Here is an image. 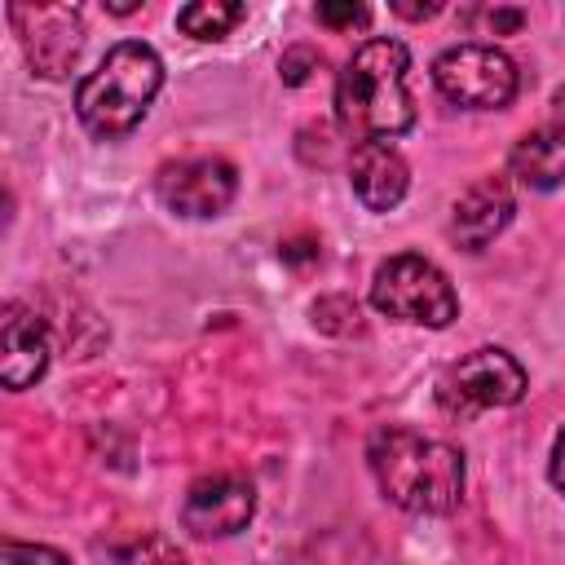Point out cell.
Masks as SVG:
<instances>
[{"label": "cell", "instance_id": "e0dca14e", "mask_svg": "<svg viewBox=\"0 0 565 565\" xmlns=\"http://www.w3.org/2000/svg\"><path fill=\"white\" fill-rule=\"evenodd\" d=\"M463 22L468 26H486V35H512V31H521L525 26V13L521 9H468L463 13Z\"/></svg>", "mask_w": 565, "mask_h": 565}, {"label": "cell", "instance_id": "2e32d148", "mask_svg": "<svg viewBox=\"0 0 565 565\" xmlns=\"http://www.w3.org/2000/svg\"><path fill=\"white\" fill-rule=\"evenodd\" d=\"M0 565H71L57 547L49 543H18V539H4L0 543Z\"/></svg>", "mask_w": 565, "mask_h": 565}, {"label": "cell", "instance_id": "ba28073f", "mask_svg": "<svg viewBox=\"0 0 565 565\" xmlns=\"http://www.w3.org/2000/svg\"><path fill=\"white\" fill-rule=\"evenodd\" d=\"M13 26H18V40H22V53L26 62L57 79L75 66L79 49H84V22L71 4H13L9 9Z\"/></svg>", "mask_w": 565, "mask_h": 565}, {"label": "cell", "instance_id": "d6986e66", "mask_svg": "<svg viewBox=\"0 0 565 565\" xmlns=\"http://www.w3.org/2000/svg\"><path fill=\"white\" fill-rule=\"evenodd\" d=\"M313 66H318V53H313V49H287V53H282V62H278L282 84H305Z\"/></svg>", "mask_w": 565, "mask_h": 565}, {"label": "cell", "instance_id": "5bb4252c", "mask_svg": "<svg viewBox=\"0 0 565 565\" xmlns=\"http://www.w3.org/2000/svg\"><path fill=\"white\" fill-rule=\"evenodd\" d=\"M243 4L234 0H194L185 9H177V26L190 35V40H225L238 22H243Z\"/></svg>", "mask_w": 565, "mask_h": 565}, {"label": "cell", "instance_id": "7c38bea8", "mask_svg": "<svg viewBox=\"0 0 565 565\" xmlns=\"http://www.w3.org/2000/svg\"><path fill=\"white\" fill-rule=\"evenodd\" d=\"M349 185L366 212H393L411 190V168L393 141H358L349 154Z\"/></svg>", "mask_w": 565, "mask_h": 565}, {"label": "cell", "instance_id": "6da1fadb", "mask_svg": "<svg viewBox=\"0 0 565 565\" xmlns=\"http://www.w3.org/2000/svg\"><path fill=\"white\" fill-rule=\"evenodd\" d=\"M366 468L380 494L415 516H441L463 499V455L450 441L424 437L406 424H384L371 433Z\"/></svg>", "mask_w": 565, "mask_h": 565}, {"label": "cell", "instance_id": "9c48e42d", "mask_svg": "<svg viewBox=\"0 0 565 565\" xmlns=\"http://www.w3.org/2000/svg\"><path fill=\"white\" fill-rule=\"evenodd\" d=\"M252 516H256V490L238 472L199 477L181 503V525L194 539H230V534L247 530Z\"/></svg>", "mask_w": 565, "mask_h": 565}, {"label": "cell", "instance_id": "30bf717a", "mask_svg": "<svg viewBox=\"0 0 565 565\" xmlns=\"http://www.w3.org/2000/svg\"><path fill=\"white\" fill-rule=\"evenodd\" d=\"M512 212H516V199H512L508 181L481 177V181H472V185L450 203L446 234H450L463 252H481L490 238H499V234L508 230Z\"/></svg>", "mask_w": 565, "mask_h": 565}, {"label": "cell", "instance_id": "277c9868", "mask_svg": "<svg viewBox=\"0 0 565 565\" xmlns=\"http://www.w3.org/2000/svg\"><path fill=\"white\" fill-rule=\"evenodd\" d=\"M371 305L393 322L433 327V331H441L459 318V296H455L450 278L428 256H415V252H397L375 265Z\"/></svg>", "mask_w": 565, "mask_h": 565}, {"label": "cell", "instance_id": "52a82bcc", "mask_svg": "<svg viewBox=\"0 0 565 565\" xmlns=\"http://www.w3.org/2000/svg\"><path fill=\"white\" fill-rule=\"evenodd\" d=\"M154 190H159V199H163L168 212L207 221V216H221V212L234 203V194H238V177H234V168H230L225 159H216V154H199V159L163 163Z\"/></svg>", "mask_w": 565, "mask_h": 565}, {"label": "cell", "instance_id": "44dd1931", "mask_svg": "<svg viewBox=\"0 0 565 565\" xmlns=\"http://www.w3.org/2000/svg\"><path fill=\"white\" fill-rule=\"evenodd\" d=\"M437 9H441V4H433V0H428V4H393V13H402V18H433Z\"/></svg>", "mask_w": 565, "mask_h": 565}, {"label": "cell", "instance_id": "ffe728a7", "mask_svg": "<svg viewBox=\"0 0 565 565\" xmlns=\"http://www.w3.org/2000/svg\"><path fill=\"white\" fill-rule=\"evenodd\" d=\"M547 481L565 494V428L556 433V441H552V459H547Z\"/></svg>", "mask_w": 565, "mask_h": 565}, {"label": "cell", "instance_id": "ac0fdd59", "mask_svg": "<svg viewBox=\"0 0 565 565\" xmlns=\"http://www.w3.org/2000/svg\"><path fill=\"white\" fill-rule=\"evenodd\" d=\"M318 22L335 26V31H353V26L371 22V9L366 4H318Z\"/></svg>", "mask_w": 565, "mask_h": 565}, {"label": "cell", "instance_id": "8fae6325", "mask_svg": "<svg viewBox=\"0 0 565 565\" xmlns=\"http://www.w3.org/2000/svg\"><path fill=\"white\" fill-rule=\"evenodd\" d=\"M49 331L35 309L9 300L0 313V380L9 388H31L49 371Z\"/></svg>", "mask_w": 565, "mask_h": 565}, {"label": "cell", "instance_id": "8992f818", "mask_svg": "<svg viewBox=\"0 0 565 565\" xmlns=\"http://www.w3.org/2000/svg\"><path fill=\"white\" fill-rule=\"evenodd\" d=\"M433 84L463 110H503L516 97V62L494 44H455L433 62Z\"/></svg>", "mask_w": 565, "mask_h": 565}, {"label": "cell", "instance_id": "9a60e30c", "mask_svg": "<svg viewBox=\"0 0 565 565\" xmlns=\"http://www.w3.org/2000/svg\"><path fill=\"white\" fill-rule=\"evenodd\" d=\"M106 565H190V561L181 556V547H177L172 539L141 530V534L115 539V543L106 547Z\"/></svg>", "mask_w": 565, "mask_h": 565}, {"label": "cell", "instance_id": "7a4b0ae2", "mask_svg": "<svg viewBox=\"0 0 565 565\" xmlns=\"http://www.w3.org/2000/svg\"><path fill=\"white\" fill-rule=\"evenodd\" d=\"M411 53L402 40L375 35L358 44L335 79V119L358 141H393L415 124V97L406 84Z\"/></svg>", "mask_w": 565, "mask_h": 565}, {"label": "cell", "instance_id": "3957f363", "mask_svg": "<svg viewBox=\"0 0 565 565\" xmlns=\"http://www.w3.org/2000/svg\"><path fill=\"white\" fill-rule=\"evenodd\" d=\"M159 88H163V62H159V53L150 44H141V40H119L79 79V88H75V115H79V124L93 137L115 141V137H128L146 119V110L159 97Z\"/></svg>", "mask_w": 565, "mask_h": 565}, {"label": "cell", "instance_id": "4fadbf2b", "mask_svg": "<svg viewBox=\"0 0 565 565\" xmlns=\"http://www.w3.org/2000/svg\"><path fill=\"white\" fill-rule=\"evenodd\" d=\"M508 172L525 185V190H556L565 185V128H534L525 132L512 154H508Z\"/></svg>", "mask_w": 565, "mask_h": 565}, {"label": "cell", "instance_id": "5b68a950", "mask_svg": "<svg viewBox=\"0 0 565 565\" xmlns=\"http://www.w3.org/2000/svg\"><path fill=\"white\" fill-rule=\"evenodd\" d=\"M525 397V371L508 349H472L437 380V406L450 419H472L481 411L516 406Z\"/></svg>", "mask_w": 565, "mask_h": 565}]
</instances>
